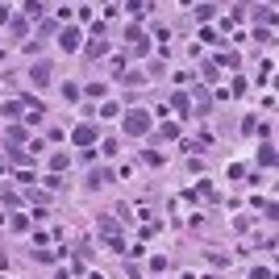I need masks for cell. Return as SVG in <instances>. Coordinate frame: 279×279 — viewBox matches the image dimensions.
Segmentation results:
<instances>
[{"label":"cell","mask_w":279,"mask_h":279,"mask_svg":"<svg viewBox=\"0 0 279 279\" xmlns=\"http://www.w3.org/2000/svg\"><path fill=\"white\" fill-rule=\"evenodd\" d=\"M250 279H271V275H267V271H254V275H250Z\"/></svg>","instance_id":"cell-4"},{"label":"cell","mask_w":279,"mask_h":279,"mask_svg":"<svg viewBox=\"0 0 279 279\" xmlns=\"http://www.w3.org/2000/svg\"><path fill=\"white\" fill-rule=\"evenodd\" d=\"M92 138H96V130H92V125H79V130H75V142H79V146H88Z\"/></svg>","instance_id":"cell-2"},{"label":"cell","mask_w":279,"mask_h":279,"mask_svg":"<svg viewBox=\"0 0 279 279\" xmlns=\"http://www.w3.org/2000/svg\"><path fill=\"white\" fill-rule=\"evenodd\" d=\"M46 79H50V63H38L33 67V84H46Z\"/></svg>","instance_id":"cell-3"},{"label":"cell","mask_w":279,"mask_h":279,"mask_svg":"<svg viewBox=\"0 0 279 279\" xmlns=\"http://www.w3.org/2000/svg\"><path fill=\"white\" fill-rule=\"evenodd\" d=\"M125 130H130V134H146V130H150L146 113H130V117H125Z\"/></svg>","instance_id":"cell-1"}]
</instances>
